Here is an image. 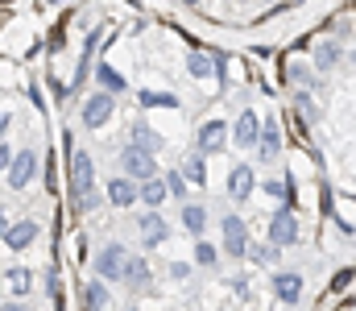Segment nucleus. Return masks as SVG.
<instances>
[{"instance_id": "1", "label": "nucleus", "mask_w": 356, "mask_h": 311, "mask_svg": "<svg viewBox=\"0 0 356 311\" xmlns=\"http://www.w3.org/2000/svg\"><path fill=\"white\" fill-rule=\"evenodd\" d=\"M249 245H253V237H249L245 216L241 212H224L220 216V253L232 257V262H245L249 257Z\"/></svg>"}, {"instance_id": "2", "label": "nucleus", "mask_w": 356, "mask_h": 311, "mask_svg": "<svg viewBox=\"0 0 356 311\" xmlns=\"http://www.w3.org/2000/svg\"><path fill=\"white\" fill-rule=\"evenodd\" d=\"M33 179H38V150H33V145H21V150L13 154L8 170H4V187H8V191H25Z\"/></svg>"}, {"instance_id": "3", "label": "nucleus", "mask_w": 356, "mask_h": 311, "mask_svg": "<svg viewBox=\"0 0 356 311\" xmlns=\"http://www.w3.org/2000/svg\"><path fill=\"white\" fill-rule=\"evenodd\" d=\"M124 262H129V245L108 241V245H99L91 270H95V278H104V282H120V278H124Z\"/></svg>"}, {"instance_id": "4", "label": "nucleus", "mask_w": 356, "mask_h": 311, "mask_svg": "<svg viewBox=\"0 0 356 311\" xmlns=\"http://www.w3.org/2000/svg\"><path fill=\"white\" fill-rule=\"evenodd\" d=\"M120 170L133 179V183H145V179H158L162 166H158V154H145L137 145H124L120 150Z\"/></svg>"}, {"instance_id": "5", "label": "nucleus", "mask_w": 356, "mask_h": 311, "mask_svg": "<svg viewBox=\"0 0 356 311\" xmlns=\"http://www.w3.org/2000/svg\"><path fill=\"white\" fill-rule=\"evenodd\" d=\"M298 237H302V228H298V216H294V207L282 204L273 216H269V245H277V249H290V245H298Z\"/></svg>"}, {"instance_id": "6", "label": "nucleus", "mask_w": 356, "mask_h": 311, "mask_svg": "<svg viewBox=\"0 0 356 311\" xmlns=\"http://www.w3.org/2000/svg\"><path fill=\"white\" fill-rule=\"evenodd\" d=\"M116 116V96H108V92H91L88 100H83V112H79V120H83V129H91V133H99L108 120Z\"/></svg>"}, {"instance_id": "7", "label": "nucleus", "mask_w": 356, "mask_h": 311, "mask_svg": "<svg viewBox=\"0 0 356 311\" xmlns=\"http://www.w3.org/2000/svg\"><path fill=\"white\" fill-rule=\"evenodd\" d=\"M232 145V125L228 120H203L199 133H195V150L207 158V154H220Z\"/></svg>"}, {"instance_id": "8", "label": "nucleus", "mask_w": 356, "mask_h": 311, "mask_svg": "<svg viewBox=\"0 0 356 311\" xmlns=\"http://www.w3.org/2000/svg\"><path fill=\"white\" fill-rule=\"evenodd\" d=\"M137 232H141V245H145V249H162V245L170 241V224L162 220L158 207H145V212L137 216Z\"/></svg>"}, {"instance_id": "9", "label": "nucleus", "mask_w": 356, "mask_h": 311, "mask_svg": "<svg viewBox=\"0 0 356 311\" xmlns=\"http://www.w3.org/2000/svg\"><path fill=\"white\" fill-rule=\"evenodd\" d=\"M95 191V158L88 150H71V200Z\"/></svg>"}, {"instance_id": "10", "label": "nucleus", "mask_w": 356, "mask_h": 311, "mask_svg": "<svg viewBox=\"0 0 356 311\" xmlns=\"http://www.w3.org/2000/svg\"><path fill=\"white\" fill-rule=\"evenodd\" d=\"M269 291H273V299H277V303L294 308V303L302 299L307 282H302V274H298V270H273V278H269Z\"/></svg>"}, {"instance_id": "11", "label": "nucleus", "mask_w": 356, "mask_h": 311, "mask_svg": "<svg viewBox=\"0 0 356 311\" xmlns=\"http://www.w3.org/2000/svg\"><path fill=\"white\" fill-rule=\"evenodd\" d=\"M261 112H253V108H245L241 116H236V125H232V145H241V150H257V141H261Z\"/></svg>"}, {"instance_id": "12", "label": "nucleus", "mask_w": 356, "mask_h": 311, "mask_svg": "<svg viewBox=\"0 0 356 311\" xmlns=\"http://www.w3.org/2000/svg\"><path fill=\"white\" fill-rule=\"evenodd\" d=\"M253 191H257V170H253L249 162H236V166L228 170V200H232V204H249Z\"/></svg>"}, {"instance_id": "13", "label": "nucleus", "mask_w": 356, "mask_h": 311, "mask_svg": "<svg viewBox=\"0 0 356 311\" xmlns=\"http://www.w3.org/2000/svg\"><path fill=\"white\" fill-rule=\"evenodd\" d=\"M104 204H112L116 212H124V207L141 204V200H137V183H133L129 175H116V179H108V183H104Z\"/></svg>"}, {"instance_id": "14", "label": "nucleus", "mask_w": 356, "mask_h": 311, "mask_svg": "<svg viewBox=\"0 0 356 311\" xmlns=\"http://www.w3.org/2000/svg\"><path fill=\"white\" fill-rule=\"evenodd\" d=\"M38 232H42V228H38V220H29V216H25V220H13V224H8V232H4V241H0V245H4V249H13V253H21V249H29V245L38 241Z\"/></svg>"}, {"instance_id": "15", "label": "nucleus", "mask_w": 356, "mask_h": 311, "mask_svg": "<svg viewBox=\"0 0 356 311\" xmlns=\"http://www.w3.org/2000/svg\"><path fill=\"white\" fill-rule=\"evenodd\" d=\"M133 295H141V291H149V282H154V266L145 262V257H137V253H129V262H124V278H120Z\"/></svg>"}, {"instance_id": "16", "label": "nucleus", "mask_w": 356, "mask_h": 311, "mask_svg": "<svg viewBox=\"0 0 356 311\" xmlns=\"http://www.w3.org/2000/svg\"><path fill=\"white\" fill-rule=\"evenodd\" d=\"M207 220H211V207L207 204H199V200L178 204V224H182L191 237H203V232H207Z\"/></svg>"}, {"instance_id": "17", "label": "nucleus", "mask_w": 356, "mask_h": 311, "mask_svg": "<svg viewBox=\"0 0 356 311\" xmlns=\"http://www.w3.org/2000/svg\"><path fill=\"white\" fill-rule=\"evenodd\" d=\"M91 75H95V88H99V92H108V96H124V92H129L124 75H120L112 63H95V71H91Z\"/></svg>"}, {"instance_id": "18", "label": "nucleus", "mask_w": 356, "mask_h": 311, "mask_svg": "<svg viewBox=\"0 0 356 311\" xmlns=\"http://www.w3.org/2000/svg\"><path fill=\"white\" fill-rule=\"evenodd\" d=\"M129 145H137V150H145V154H158V150L166 145V137H162L158 129H149L145 120H133V129H129Z\"/></svg>"}, {"instance_id": "19", "label": "nucleus", "mask_w": 356, "mask_h": 311, "mask_svg": "<svg viewBox=\"0 0 356 311\" xmlns=\"http://www.w3.org/2000/svg\"><path fill=\"white\" fill-rule=\"evenodd\" d=\"M112 308V291L104 278H88L83 282V311H108Z\"/></svg>"}, {"instance_id": "20", "label": "nucleus", "mask_w": 356, "mask_h": 311, "mask_svg": "<svg viewBox=\"0 0 356 311\" xmlns=\"http://www.w3.org/2000/svg\"><path fill=\"white\" fill-rule=\"evenodd\" d=\"M277 154H282V129H277V120H266L261 125V141H257V158L261 162H277Z\"/></svg>"}, {"instance_id": "21", "label": "nucleus", "mask_w": 356, "mask_h": 311, "mask_svg": "<svg viewBox=\"0 0 356 311\" xmlns=\"http://www.w3.org/2000/svg\"><path fill=\"white\" fill-rule=\"evenodd\" d=\"M99 38H104V29H95L88 42H83V58H79V71H75V92L88 83L91 71H95V50H99Z\"/></svg>"}, {"instance_id": "22", "label": "nucleus", "mask_w": 356, "mask_h": 311, "mask_svg": "<svg viewBox=\"0 0 356 311\" xmlns=\"http://www.w3.org/2000/svg\"><path fill=\"white\" fill-rule=\"evenodd\" d=\"M137 200L145 207H162L170 200V191H166V179L158 175V179H145V183H137Z\"/></svg>"}, {"instance_id": "23", "label": "nucleus", "mask_w": 356, "mask_h": 311, "mask_svg": "<svg viewBox=\"0 0 356 311\" xmlns=\"http://www.w3.org/2000/svg\"><path fill=\"white\" fill-rule=\"evenodd\" d=\"M340 58H344V54H340L336 42H319V46H311V67H315V71H336Z\"/></svg>"}, {"instance_id": "24", "label": "nucleus", "mask_w": 356, "mask_h": 311, "mask_svg": "<svg viewBox=\"0 0 356 311\" xmlns=\"http://www.w3.org/2000/svg\"><path fill=\"white\" fill-rule=\"evenodd\" d=\"M178 170H182V179H186V183H195V187H203V183H207V158H203L199 150H191V154L182 158V166H178Z\"/></svg>"}, {"instance_id": "25", "label": "nucleus", "mask_w": 356, "mask_h": 311, "mask_svg": "<svg viewBox=\"0 0 356 311\" xmlns=\"http://www.w3.org/2000/svg\"><path fill=\"white\" fill-rule=\"evenodd\" d=\"M191 257H195V266H199V270H216L224 253H220V245H211L207 237H195V249H191Z\"/></svg>"}, {"instance_id": "26", "label": "nucleus", "mask_w": 356, "mask_h": 311, "mask_svg": "<svg viewBox=\"0 0 356 311\" xmlns=\"http://www.w3.org/2000/svg\"><path fill=\"white\" fill-rule=\"evenodd\" d=\"M8 295L13 299H25L29 291H33V270H25V266H8Z\"/></svg>"}, {"instance_id": "27", "label": "nucleus", "mask_w": 356, "mask_h": 311, "mask_svg": "<svg viewBox=\"0 0 356 311\" xmlns=\"http://www.w3.org/2000/svg\"><path fill=\"white\" fill-rule=\"evenodd\" d=\"M186 75H191V79H211V75H216V58L203 54V50H191V54H186Z\"/></svg>"}, {"instance_id": "28", "label": "nucleus", "mask_w": 356, "mask_h": 311, "mask_svg": "<svg viewBox=\"0 0 356 311\" xmlns=\"http://www.w3.org/2000/svg\"><path fill=\"white\" fill-rule=\"evenodd\" d=\"M162 179H166V191H170V200H178V204H186V187H191V183H186V179H182V170H162Z\"/></svg>"}, {"instance_id": "29", "label": "nucleus", "mask_w": 356, "mask_h": 311, "mask_svg": "<svg viewBox=\"0 0 356 311\" xmlns=\"http://www.w3.org/2000/svg\"><path fill=\"white\" fill-rule=\"evenodd\" d=\"M277 253H282V249H277V245H249V262H257V266H273V262H277Z\"/></svg>"}, {"instance_id": "30", "label": "nucleus", "mask_w": 356, "mask_h": 311, "mask_svg": "<svg viewBox=\"0 0 356 311\" xmlns=\"http://www.w3.org/2000/svg\"><path fill=\"white\" fill-rule=\"evenodd\" d=\"M141 108H178V100L166 92H141Z\"/></svg>"}, {"instance_id": "31", "label": "nucleus", "mask_w": 356, "mask_h": 311, "mask_svg": "<svg viewBox=\"0 0 356 311\" xmlns=\"http://www.w3.org/2000/svg\"><path fill=\"white\" fill-rule=\"evenodd\" d=\"M261 191L273 196V200H286V204H290V183H286V179H266V183H261Z\"/></svg>"}, {"instance_id": "32", "label": "nucleus", "mask_w": 356, "mask_h": 311, "mask_svg": "<svg viewBox=\"0 0 356 311\" xmlns=\"http://www.w3.org/2000/svg\"><path fill=\"white\" fill-rule=\"evenodd\" d=\"M290 79H294L298 88H315V75H311L302 63H294V67H290Z\"/></svg>"}, {"instance_id": "33", "label": "nucleus", "mask_w": 356, "mask_h": 311, "mask_svg": "<svg viewBox=\"0 0 356 311\" xmlns=\"http://www.w3.org/2000/svg\"><path fill=\"white\" fill-rule=\"evenodd\" d=\"M191 270H195V262H170V270H166V274H170L175 282H186V278H191Z\"/></svg>"}, {"instance_id": "34", "label": "nucleus", "mask_w": 356, "mask_h": 311, "mask_svg": "<svg viewBox=\"0 0 356 311\" xmlns=\"http://www.w3.org/2000/svg\"><path fill=\"white\" fill-rule=\"evenodd\" d=\"M228 287H232V295H241V299H249V291H253L245 274H232V278H228Z\"/></svg>"}, {"instance_id": "35", "label": "nucleus", "mask_w": 356, "mask_h": 311, "mask_svg": "<svg viewBox=\"0 0 356 311\" xmlns=\"http://www.w3.org/2000/svg\"><path fill=\"white\" fill-rule=\"evenodd\" d=\"M298 112H302V116H307L311 125L319 120V108H315V100H307V96H298Z\"/></svg>"}, {"instance_id": "36", "label": "nucleus", "mask_w": 356, "mask_h": 311, "mask_svg": "<svg viewBox=\"0 0 356 311\" xmlns=\"http://www.w3.org/2000/svg\"><path fill=\"white\" fill-rule=\"evenodd\" d=\"M13 154H17V150L0 141V179H4V170H8V162H13Z\"/></svg>"}, {"instance_id": "37", "label": "nucleus", "mask_w": 356, "mask_h": 311, "mask_svg": "<svg viewBox=\"0 0 356 311\" xmlns=\"http://www.w3.org/2000/svg\"><path fill=\"white\" fill-rule=\"evenodd\" d=\"M0 311H33V308H29L25 299H4V303H0Z\"/></svg>"}, {"instance_id": "38", "label": "nucleus", "mask_w": 356, "mask_h": 311, "mask_svg": "<svg viewBox=\"0 0 356 311\" xmlns=\"http://www.w3.org/2000/svg\"><path fill=\"white\" fill-rule=\"evenodd\" d=\"M13 129V112L8 108H0V141H4V133Z\"/></svg>"}, {"instance_id": "39", "label": "nucleus", "mask_w": 356, "mask_h": 311, "mask_svg": "<svg viewBox=\"0 0 356 311\" xmlns=\"http://www.w3.org/2000/svg\"><path fill=\"white\" fill-rule=\"evenodd\" d=\"M8 224H13V220H8V212L0 207V241H4V232H8Z\"/></svg>"}, {"instance_id": "40", "label": "nucleus", "mask_w": 356, "mask_h": 311, "mask_svg": "<svg viewBox=\"0 0 356 311\" xmlns=\"http://www.w3.org/2000/svg\"><path fill=\"white\" fill-rule=\"evenodd\" d=\"M348 58H353V67H356V46H353V54H348Z\"/></svg>"}, {"instance_id": "41", "label": "nucleus", "mask_w": 356, "mask_h": 311, "mask_svg": "<svg viewBox=\"0 0 356 311\" xmlns=\"http://www.w3.org/2000/svg\"><path fill=\"white\" fill-rule=\"evenodd\" d=\"M186 4H199V0H186Z\"/></svg>"}, {"instance_id": "42", "label": "nucleus", "mask_w": 356, "mask_h": 311, "mask_svg": "<svg viewBox=\"0 0 356 311\" xmlns=\"http://www.w3.org/2000/svg\"><path fill=\"white\" fill-rule=\"evenodd\" d=\"M266 4H277V0H266Z\"/></svg>"}]
</instances>
